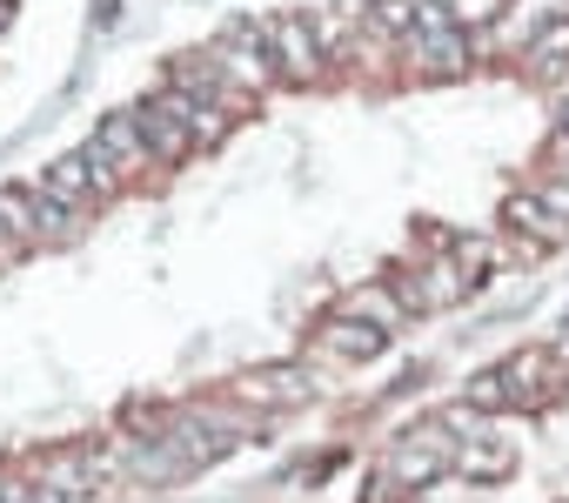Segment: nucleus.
<instances>
[{
	"label": "nucleus",
	"mask_w": 569,
	"mask_h": 503,
	"mask_svg": "<svg viewBox=\"0 0 569 503\" xmlns=\"http://www.w3.org/2000/svg\"><path fill=\"white\" fill-rule=\"evenodd\" d=\"M456 470H462V476H476V483H496V476H509V470H516V450H509L502 436H476V443H462V450H456Z\"/></svg>",
	"instance_id": "12"
},
{
	"label": "nucleus",
	"mask_w": 569,
	"mask_h": 503,
	"mask_svg": "<svg viewBox=\"0 0 569 503\" xmlns=\"http://www.w3.org/2000/svg\"><path fill=\"white\" fill-rule=\"evenodd\" d=\"M342 316H356V323H369V329H382V336H396L409 309H402V296H396L389 283H362V289H356V296L342 303Z\"/></svg>",
	"instance_id": "10"
},
{
	"label": "nucleus",
	"mask_w": 569,
	"mask_h": 503,
	"mask_svg": "<svg viewBox=\"0 0 569 503\" xmlns=\"http://www.w3.org/2000/svg\"><path fill=\"white\" fill-rule=\"evenodd\" d=\"M214 68H221V81L234 88V95H254V88H268L281 68H274V55H268V41H261V28H228V41L214 48Z\"/></svg>",
	"instance_id": "3"
},
{
	"label": "nucleus",
	"mask_w": 569,
	"mask_h": 503,
	"mask_svg": "<svg viewBox=\"0 0 569 503\" xmlns=\"http://www.w3.org/2000/svg\"><path fill=\"white\" fill-rule=\"evenodd\" d=\"M502 383H509V403H516V410H542V403L562 389V376H556V356H542V349H529V356H509V363H502Z\"/></svg>",
	"instance_id": "8"
},
{
	"label": "nucleus",
	"mask_w": 569,
	"mask_h": 503,
	"mask_svg": "<svg viewBox=\"0 0 569 503\" xmlns=\"http://www.w3.org/2000/svg\"><path fill=\"white\" fill-rule=\"evenodd\" d=\"M309 396H316V376L296 369V363L248 369V376L228 383V403H241V410H296V403H309Z\"/></svg>",
	"instance_id": "2"
},
{
	"label": "nucleus",
	"mask_w": 569,
	"mask_h": 503,
	"mask_svg": "<svg viewBox=\"0 0 569 503\" xmlns=\"http://www.w3.org/2000/svg\"><path fill=\"white\" fill-rule=\"evenodd\" d=\"M14 256H21V241H14L8 228H0V263H14Z\"/></svg>",
	"instance_id": "17"
},
{
	"label": "nucleus",
	"mask_w": 569,
	"mask_h": 503,
	"mask_svg": "<svg viewBox=\"0 0 569 503\" xmlns=\"http://www.w3.org/2000/svg\"><path fill=\"white\" fill-rule=\"evenodd\" d=\"M542 208H549V215L562 221V215H569V188H549V195H542Z\"/></svg>",
	"instance_id": "16"
},
{
	"label": "nucleus",
	"mask_w": 569,
	"mask_h": 503,
	"mask_svg": "<svg viewBox=\"0 0 569 503\" xmlns=\"http://www.w3.org/2000/svg\"><path fill=\"white\" fill-rule=\"evenodd\" d=\"M389 289L402 296V309H449V303L469 296V276H462L456 263H429V269H416V276H396Z\"/></svg>",
	"instance_id": "6"
},
{
	"label": "nucleus",
	"mask_w": 569,
	"mask_h": 503,
	"mask_svg": "<svg viewBox=\"0 0 569 503\" xmlns=\"http://www.w3.org/2000/svg\"><path fill=\"white\" fill-rule=\"evenodd\" d=\"M94 155H108L114 161V175H141L148 168V135H141V115H108L101 128H94V141H88Z\"/></svg>",
	"instance_id": "7"
},
{
	"label": "nucleus",
	"mask_w": 569,
	"mask_h": 503,
	"mask_svg": "<svg viewBox=\"0 0 569 503\" xmlns=\"http://www.w3.org/2000/svg\"><path fill=\"white\" fill-rule=\"evenodd\" d=\"M402 48H409V61L422 75H462L469 68V41H462V28H456V14L442 0H416V34Z\"/></svg>",
	"instance_id": "1"
},
{
	"label": "nucleus",
	"mask_w": 569,
	"mask_h": 503,
	"mask_svg": "<svg viewBox=\"0 0 569 503\" xmlns=\"http://www.w3.org/2000/svg\"><path fill=\"white\" fill-rule=\"evenodd\" d=\"M134 115H141V135H148L154 161H181V155L194 148V128H188V101H181V95H154V101L134 108Z\"/></svg>",
	"instance_id": "5"
},
{
	"label": "nucleus",
	"mask_w": 569,
	"mask_h": 503,
	"mask_svg": "<svg viewBox=\"0 0 569 503\" xmlns=\"http://www.w3.org/2000/svg\"><path fill=\"white\" fill-rule=\"evenodd\" d=\"M0 228H8L21 248L48 241L41 235V188H0Z\"/></svg>",
	"instance_id": "11"
},
{
	"label": "nucleus",
	"mask_w": 569,
	"mask_h": 503,
	"mask_svg": "<svg viewBox=\"0 0 569 503\" xmlns=\"http://www.w3.org/2000/svg\"><path fill=\"white\" fill-rule=\"evenodd\" d=\"M0 28H8V0H0Z\"/></svg>",
	"instance_id": "18"
},
{
	"label": "nucleus",
	"mask_w": 569,
	"mask_h": 503,
	"mask_svg": "<svg viewBox=\"0 0 569 503\" xmlns=\"http://www.w3.org/2000/svg\"><path fill=\"white\" fill-rule=\"evenodd\" d=\"M502 221H509L516 235H529V241H542V248L569 235V228H562V221H556V215L542 208V195H509V208H502Z\"/></svg>",
	"instance_id": "13"
},
{
	"label": "nucleus",
	"mask_w": 569,
	"mask_h": 503,
	"mask_svg": "<svg viewBox=\"0 0 569 503\" xmlns=\"http://www.w3.org/2000/svg\"><path fill=\"white\" fill-rule=\"evenodd\" d=\"M382 343H389V336L369 329V323H356V316H329V323L316 329V356H322V363H369Z\"/></svg>",
	"instance_id": "9"
},
{
	"label": "nucleus",
	"mask_w": 569,
	"mask_h": 503,
	"mask_svg": "<svg viewBox=\"0 0 569 503\" xmlns=\"http://www.w3.org/2000/svg\"><path fill=\"white\" fill-rule=\"evenodd\" d=\"M469 410H509V383H502V369H482V376H469V396H462Z\"/></svg>",
	"instance_id": "15"
},
{
	"label": "nucleus",
	"mask_w": 569,
	"mask_h": 503,
	"mask_svg": "<svg viewBox=\"0 0 569 503\" xmlns=\"http://www.w3.org/2000/svg\"><path fill=\"white\" fill-rule=\"evenodd\" d=\"M362 28L382 34V41H409V34H416V0H369V8H362Z\"/></svg>",
	"instance_id": "14"
},
{
	"label": "nucleus",
	"mask_w": 569,
	"mask_h": 503,
	"mask_svg": "<svg viewBox=\"0 0 569 503\" xmlns=\"http://www.w3.org/2000/svg\"><path fill=\"white\" fill-rule=\"evenodd\" d=\"M261 41H268L274 68L289 75V81H316V75H322V41H316V28H309L302 14H274V21H261Z\"/></svg>",
	"instance_id": "4"
}]
</instances>
